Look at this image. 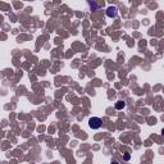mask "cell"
<instances>
[{"mask_svg":"<svg viewBox=\"0 0 164 164\" xmlns=\"http://www.w3.org/2000/svg\"><path fill=\"white\" fill-rule=\"evenodd\" d=\"M101 124H103V121L99 117H92V118L88 119V126H90V128H92V129L100 128Z\"/></svg>","mask_w":164,"mask_h":164,"instance_id":"cell-1","label":"cell"},{"mask_svg":"<svg viewBox=\"0 0 164 164\" xmlns=\"http://www.w3.org/2000/svg\"><path fill=\"white\" fill-rule=\"evenodd\" d=\"M117 14H118L117 6H109V8L106 9V16H108V17L114 18V17H117Z\"/></svg>","mask_w":164,"mask_h":164,"instance_id":"cell-2","label":"cell"},{"mask_svg":"<svg viewBox=\"0 0 164 164\" xmlns=\"http://www.w3.org/2000/svg\"><path fill=\"white\" fill-rule=\"evenodd\" d=\"M124 106H126V104L123 101H117V104H115V109H118V110H122Z\"/></svg>","mask_w":164,"mask_h":164,"instance_id":"cell-3","label":"cell"},{"mask_svg":"<svg viewBox=\"0 0 164 164\" xmlns=\"http://www.w3.org/2000/svg\"><path fill=\"white\" fill-rule=\"evenodd\" d=\"M88 5L91 6V10H96L99 8V4H96V3H91V1H88Z\"/></svg>","mask_w":164,"mask_h":164,"instance_id":"cell-4","label":"cell"},{"mask_svg":"<svg viewBox=\"0 0 164 164\" xmlns=\"http://www.w3.org/2000/svg\"><path fill=\"white\" fill-rule=\"evenodd\" d=\"M129 158H131V156H129V154H126L124 155V160H129Z\"/></svg>","mask_w":164,"mask_h":164,"instance_id":"cell-5","label":"cell"},{"mask_svg":"<svg viewBox=\"0 0 164 164\" xmlns=\"http://www.w3.org/2000/svg\"><path fill=\"white\" fill-rule=\"evenodd\" d=\"M110 164H119L118 162H117V160H111V163Z\"/></svg>","mask_w":164,"mask_h":164,"instance_id":"cell-6","label":"cell"}]
</instances>
